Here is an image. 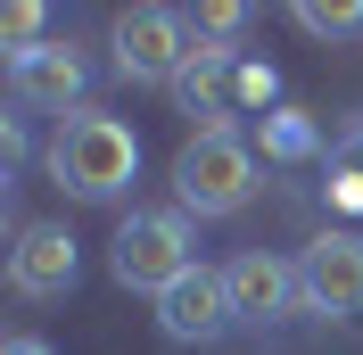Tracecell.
<instances>
[{
	"label": "cell",
	"mask_w": 363,
	"mask_h": 355,
	"mask_svg": "<svg viewBox=\"0 0 363 355\" xmlns=\"http://www.w3.org/2000/svg\"><path fill=\"white\" fill-rule=\"evenodd\" d=\"M42 165H50V182H58L67 199L108 207V199H124L133 174H140V133L124 116H108V108H83V116H67V124L50 133Z\"/></svg>",
	"instance_id": "cell-1"
},
{
	"label": "cell",
	"mask_w": 363,
	"mask_h": 355,
	"mask_svg": "<svg viewBox=\"0 0 363 355\" xmlns=\"http://www.w3.org/2000/svg\"><path fill=\"white\" fill-rule=\"evenodd\" d=\"M108 273L124 289L165 297L182 273H199V231H190V215H182V207H133V215L116 223V240H108Z\"/></svg>",
	"instance_id": "cell-2"
},
{
	"label": "cell",
	"mask_w": 363,
	"mask_h": 355,
	"mask_svg": "<svg viewBox=\"0 0 363 355\" xmlns=\"http://www.w3.org/2000/svg\"><path fill=\"white\" fill-rule=\"evenodd\" d=\"M248 199H256V141H240V133L182 141V157H174V207L182 215L215 223V215H240Z\"/></svg>",
	"instance_id": "cell-3"
},
{
	"label": "cell",
	"mask_w": 363,
	"mask_h": 355,
	"mask_svg": "<svg viewBox=\"0 0 363 355\" xmlns=\"http://www.w3.org/2000/svg\"><path fill=\"white\" fill-rule=\"evenodd\" d=\"M108 50H116V75H124V83L174 91L182 67H190V50H199V33H190L182 9H124L116 33H108Z\"/></svg>",
	"instance_id": "cell-4"
},
{
	"label": "cell",
	"mask_w": 363,
	"mask_h": 355,
	"mask_svg": "<svg viewBox=\"0 0 363 355\" xmlns=\"http://www.w3.org/2000/svg\"><path fill=\"white\" fill-rule=\"evenodd\" d=\"M9 99H17V108H50L58 124H67V116L91 108V58L74 42L25 50V58H9Z\"/></svg>",
	"instance_id": "cell-5"
},
{
	"label": "cell",
	"mask_w": 363,
	"mask_h": 355,
	"mask_svg": "<svg viewBox=\"0 0 363 355\" xmlns=\"http://www.w3.org/2000/svg\"><path fill=\"white\" fill-rule=\"evenodd\" d=\"M223 289H231V314L256 322V331H272V322H289V314L306 306L297 265H289V256H272V248H240V256L223 265Z\"/></svg>",
	"instance_id": "cell-6"
},
{
	"label": "cell",
	"mask_w": 363,
	"mask_h": 355,
	"mask_svg": "<svg viewBox=\"0 0 363 355\" xmlns=\"http://www.w3.org/2000/svg\"><path fill=\"white\" fill-rule=\"evenodd\" d=\"M231 322H240V314H231V289H223V273H215V265L182 273V281L157 297V331L174 339V347H215Z\"/></svg>",
	"instance_id": "cell-7"
},
{
	"label": "cell",
	"mask_w": 363,
	"mask_h": 355,
	"mask_svg": "<svg viewBox=\"0 0 363 355\" xmlns=\"http://www.w3.org/2000/svg\"><path fill=\"white\" fill-rule=\"evenodd\" d=\"M297 281H306V314H363V240H355V231L306 240Z\"/></svg>",
	"instance_id": "cell-8"
},
{
	"label": "cell",
	"mask_w": 363,
	"mask_h": 355,
	"mask_svg": "<svg viewBox=\"0 0 363 355\" xmlns=\"http://www.w3.org/2000/svg\"><path fill=\"white\" fill-rule=\"evenodd\" d=\"M83 256H74V231L67 223H25L17 248H9V289L17 297H67Z\"/></svg>",
	"instance_id": "cell-9"
},
{
	"label": "cell",
	"mask_w": 363,
	"mask_h": 355,
	"mask_svg": "<svg viewBox=\"0 0 363 355\" xmlns=\"http://www.w3.org/2000/svg\"><path fill=\"white\" fill-rule=\"evenodd\" d=\"M231 75H240V50L199 42V50H190V67H182V83H174L182 108L206 116V133H231Z\"/></svg>",
	"instance_id": "cell-10"
},
{
	"label": "cell",
	"mask_w": 363,
	"mask_h": 355,
	"mask_svg": "<svg viewBox=\"0 0 363 355\" xmlns=\"http://www.w3.org/2000/svg\"><path fill=\"white\" fill-rule=\"evenodd\" d=\"M256 149H264L272 165H314V157H330V141H322L297 108H272V116H256Z\"/></svg>",
	"instance_id": "cell-11"
},
{
	"label": "cell",
	"mask_w": 363,
	"mask_h": 355,
	"mask_svg": "<svg viewBox=\"0 0 363 355\" xmlns=\"http://www.w3.org/2000/svg\"><path fill=\"white\" fill-rule=\"evenodd\" d=\"M322 165H330V190H339L347 207H363V116L330 133V157H322Z\"/></svg>",
	"instance_id": "cell-12"
},
{
	"label": "cell",
	"mask_w": 363,
	"mask_h": 355,
	"mask_svg": "<svg viewBox=\"0 0 363 355\" xmlns=\"http://www.w3.org/2000/svg\"><path fill=\"white\" fill-rule=\"evenodd\" d=\"M289 17L306 25L314 42H347V33H363V9H355V0H339V9H330V0H297Z\"/></svg>",
	"instance_id": "cell-13"
},
{
	"label": "cell",
	"mask_w": 363,
	"mask_h": 355,
	"mask_svg": "<svg viewBox=\"0 0 363 355\" xmlns=\"http://www.w3.org/2000/svg\"><path fill=\"white\" fill-rule=\"evenodd\" d=\"M42 25H50V9H42V0H17V9H0V50H9V58L42 50Z\"/></svg>",
	"instance_id": "cell-14"
},
{
	"label": "cell",
	"mask_w": 363,
	"mask_h": 355,
	"mask_svg": "<svg viewBox=\"0 0 363 355\" xmlns=\"http://www.w3.org/2000/svg\"><path fill=\"white\" fill-rule=\"evenodd\" d=\"M272 99H281V75L256 67V58H240V75H231V116L240 108H272Z\"/></svg>",
	"instance_id": "cell-15"
},
{
	"label": "cell",
	"mask_w": 363,
	"mask_h": 355,
	"mask_svg": "<svg viewBox=\"0 0 363 355\" xmlns=\"http://www.w3.org/2000/svg\"><path fill=\"white\" fill-rule=\"evenodd\" d=\"M190 33H199V42H215V50H223L231 33H248V9H240V0H215V9H199V17H190Z\"/></svg>",
	"instance_id": "cell-16"
},
{
	"label": "cell",
	"mask_w": 363,
	"mask_h": 355,
	"mask_svg": "<svg viewBox=\"0 0 363 355\" xmlns=\"http://www.w3.org/2000/svg\"><path fill=\"white\" fill-rule=\"evenodd\" d=\"M0 355H50V339H33V331H25V339H9Z\"/></svg>",
	"instance_id": "cell-17"
}]
</instances>
